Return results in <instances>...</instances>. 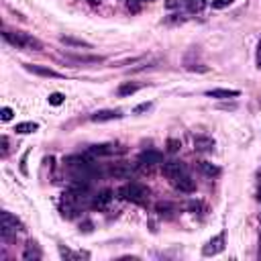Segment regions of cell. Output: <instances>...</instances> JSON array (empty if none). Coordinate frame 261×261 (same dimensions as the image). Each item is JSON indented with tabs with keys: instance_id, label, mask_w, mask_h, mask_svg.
<instances>
[{
	"instance_id": "6da1fadb",
	"label": "cell",
	"mask_w": 261,
	"mask_h": 261,
	"mask_svg": "<svg viewBox=\"0 0 261 261\" xmlns=\"http://www.w3.org/2000/svg\"><path fill=\"white\" fill-rule=\"evenodd\" d=\"M2 37H4V41H8L10 45H14L16 49H31V51L43 49V43L37 37H33V35L25 33V31H8V29H4Z\"/></svg>"
},
{
	"instance_id": "7a4b0ae2",
	"label": "cell",
	"mask_w": 261,
	"mask_h": 261,
	"mask_svg": "<svg viewBox=\"0 0 261 261\" xmlns=\"http://www.w3.org/2000/svg\"><path fill=\"white\" fill-rule=\"evenodd\" d=\"M118 198L135 202V204H147L149 202V188L139 182H129L118 190Z\"/></svg>"
},
{
	"instance_id": "3957f363",
	"label": "cell",
	"mask_w": 261,
	"mask_h": 261,
	"mask_svg": "<svg viewBox=\"0 0 261 261\" xmlns=\"http://www.w3.org/2000/svg\"><path fill=\"white\" fill-rule=\"evenodd\" d=\"M16 231H23L21 220L16 218L14 214H10L8 210H2V214H0V235H2L4 239H8Z\"/></svg>"
},
{
	"instance_id": "277c9868",
	"label": "cell",
	"mask_w": 261,
	"mask_h": 261,
	"mask_svg": "<svg viewBox=\"0 0 261 261\" xmlns=\"http://www.w3.org/2000/svg\"><path fill=\"white\" fill-rule=\"evenodd\" d=\"M169 184L178 190V192H182V194H192L194 190H196V182L188 176V171H184V173H178V176H173V178H169Z\"/></svg>"
},
{
	"instance_id": "5b68a950",
	"label": "cell",
	"mask_w": 261,
	"mask_h": 261,
	"mask_svg": "<svg viewBox=\"0 0 261 261\" xmlns=\"http://www.w3.org/2000/svg\"><path fill=\"white\" fill-rule=\"evenodd\" d=\"M222 251H224V233L214 235V237L202 247V255H204V257H214V255L222 253Z\"/></svg>"
},
{
	"instance_id": "8992f818",
	"label": "cell",
	"mask_w": 261,
	"mask_h": 261,
	"mask_svg": "<svg viewBox=\"0 0 261 261\" xmlns=\"http://www.w3.org/2000/svg\"><path fill=\"white\" fill-rule=\"evenodd\" d=\"M137 161H139V165H143V167L151 169L153 165L163 163V155H161L157 149H147V151H143L141 155H139Z\"/></svg>"
},
{
	"instance_id": "52a82bcc",
	"label": "cell",
	"mask_w": 261,
	"mask_h": 261,
	"mask_svg": "<svg viewBox=\"0 0 261 261\" xmlns=\"http://www.w3.org/2000/svg\"><path fill=\"white\" fill-rule=\"evenodd\" d=\"M25 69L31 74H37V76H43V78H63V74L55 72V69H51L47 65H39V63H25Z\"/></svg>"
},
{
	"instance_id": "ba28073f",
	"label": "cell",
	"mask_w": 261,
	"mask_h": 261,
	"mask_svg": "<svg viewBox=\"0 0 261 261\" xmlns=\"http://www.w3.org/2000/svg\"><path fill=\"white\" fill-rule=\"evenodd\" d=\"M108 173L112 178H118V180H127L131 178V173H133V165L127 163V161H116L108 167Z\"/></svg>"
},
{
	"instance_id": "9c48e42d",
	"label": "cell",
	"mask_w": 261,
	"mask_h": 261,
	"mask_svg": "<svg viewBox=\"0 0 261 261\" xmlns=\"http://www.w3.org/2000/svg\"><path fill=\"white\" fill-rule=\"evenodd\" d=\"M116 118H123V112L120 110H112V108H106V110H98L90 116V120L94 123H106V120H116Z\"/></svg>"
},
{
	"instance_id": "30bf717a",
	"label": "cell",
	"mask_w": 261,
	"mask_h": 261,
	"mask_svg": "<svg viewBox=\"0 0 261 261\" xmlns=\"http://www.w3.org/2000/svg\"><path fill=\"white\" fill-rule=\"evenodd\" d=\"M41 257H43V253H41L39 245L35 241H29L27 247H25V251H23V259L25 261H39Z\"/></svg>"
},
{
	"instance_id": "8fae6325",
	"label": "cell",
	"mask_w": 261,
	"mask_h": 261,
	"mask_svg": "<svg viewBox=\"0 0 261 261\" xmlns=\"http://www.w3.org/2000/svg\"><path fill=\"white\" fill-rule=\"evenodd\" d=\"M206 96L218 98V100H227V98H237V96H241V92H239V90H233V88H214V90H208Z\"/></svg>"
},
{
	"instance_id": "7c38bea8",
	"label": "cell",
	"mask_w": 261,
	"mask_h": 261,
	"mask_svg": "<svg viewBox=\"0 0 261 261\" xmlns=\"http://www.w3.org/2000/svg\"><path fill=\"white\" fill-rule=\"evenodd\" d=\"M186 171V165L182 161H165L163 163V176L169 180L173 176H178V173H184Z\"/></svg>"
},
{
	"instance_id": "4fadbf2b",
	"label": "cell",
	"mask_w": 261,
	"mask_h": 261,
	"mask_svg": "<svg viewBox=\"0 0 261 261\" xmlns=\"http://www.w3.org/2000/svg\"><path fill=\"white\" fill-rule=\"evenodd\" d=\"M110 200H112V190H102L100 194L94 196L92 206L98 208V210H104V208H106V206L110 204Z\"/></svg>"
},
{
	"instance_id": "5bb4252c",
	"label": "cell",
	"mask_w": 261,
	"mask_h": 261,
	"mask_svg": "<svg viewBox=\"0 0 261 261\" xmlns=\"http://www.w3.org/2000/svg\"><path fill=\"white\" fill-rule=\"evenodd\" d=\"M194 149L196 151H212L214 149V139L204 137V135L194 137Z\"/></svg>"
},
{
	"instance_id": "9a60e30c",
	"label": "cell",
	"mask_w": 261,
	"mask_h": 261,
	"mask_svg": "<svg viewBox=\"0 0 261 261\" xmlns=\"http://www.w3.org/2000/svg\"><path fill=\"white\" fill-rule=\"evenodd\" d=\"M143 88V86L141 84H137V82H125V84H120L118 86V96H133L135 92H139V90H141Z\"/></svg>"
},
{
	"instance_id": "2e32d148",
	"label": "cell",
	"mask_w": 261,
	"mask_h": 261,
	"mask_svg": "<svg viewBox=\"0 0 261 261\" xmlns=\"http://www.w3.org/2000/svg\"><path fill=\"white\" fill-rule=\"evenodd\" d=\"M59 41L65 45V47H86V49H90L92 43L88 41H84V39H76V37H69V35H61Z\"/></svg>"
},
{
	"instance_id": "e0dca14e",
	"label": "cell",
	"mask_w": 261,
	"mask_h": 261,
	"mask_svg": "<svg viewBox=\"0 0 261 261\" xmlns=\"http://www.w3.org/2000/svg\"><path fill=\"white\" fill-rule=\"evenodd\" d=\"M69 61H74V63H102L104 61V57H100V55H65Z\"/></svg>"
},
{
	"instance_id": "ac0fdd59",
	"label": "cell",
	"mask_w": 261,
	"mask_h": 261,
	"mask_svg": "<svg viewBox=\"0 0 261 261\" xmlns=\"http://www.w3.org/2000/svg\"><path fill=\"white\" fill-rule=\"evenodd\" d=\"M176 210H178L176 204H171V202H157L155 204V212H157L159 216H171Z\"/></svg>"
},
{
	"instance_id": "d6986e66",
	"label": "cell",
	"mask_w": 261,
	"mask_h": 261,
	"mask_svg": "<svg viewBox=\"0 0 261 261\" xmlns=\"http://www.w3.org/2000/svg\"><path fill=\"white\" fill-rule=\"evenodd\" d=\"M198 167H200L202 173H206V176H210V178L220 176V167L214 165V163H210V161H198Z\"/></svg>"
},
{
	"instance_id": "ffe728a7",
	"label": "cell",
	"mask_w": 261,
	"mask_h": 261,
	"mask_svg": "<svg viewBox=\"0 0 261 261\" xmlns=\"http://www.w3.org/2000/svg\"><path fill=\"white\" fill-rule=\"evenodd\" d=\"M116 149H114V145H92L90 149H88V155H96V157H98V155H112Z\"/></svg>"
},
{
	"instance_id": "44dd1931",
	"label": "cell",
	"mask_w": 261,
	"mask_h": 261,
	"mask_svg": "<svg viewBox=\"0 0 261 261\" xmlns=\"http://www.w3.org/2000/svg\"><path fill=\"white\" fill-rule=\"evenodd\" d=\"M39 129V125L37 123H31V120H27V123H19L14 127V131L19 133V135H29V133H35Z\"/></svg>"
},
{
	"instance_id": "7402d4cb",
	"label": "cell",
	"mask_w": 261,
	"mask_h": 261,
	"mask_svg": "<svg viewBox=\"0 0 261 261\" xmlns=\"http://www.w3.org/2000/svg\"><path fill=\"white\" fill-rule=\"evenodd\" d=\"M188 12H202L206 8V0H186Z\"/></svg>"
},
{
	"instance_id": "603a6c76",
	"label": "cell",
	"mask_w": 261,
	"mask_h": 261,
	"mask_svg": "<svg viewBox=\"0 0 261 261\" xmlns=\"http://www.w3.org/2000/svg\"><path fill=\"white\" fill-rule=\"evenodd\" d=\"M188 210L194 214H204L206 212V204L202 200H190L188 202Z\"/></svg>"
},
{
	"instance_id": "cb8c5ba5",
	"label": "cell",
	"mask_w": 261,
	"mask_h": 261,
	"mask_svg": "<svg viewBox=\"0 0 261 261\" xmlns=\"http://www.w3.org/2000/svg\"><path fill=\"white\" fill-rule=\"evenodd\" d=\"M59 255L63 259H80V257H90L88 253H76V251H69L67 247H59Z\"/></svg>"
},
{
	"instance_id": "d4e9b609",
	"label": "cell",
	"mask_w": 261,
	"mask_h": 261,
	"mask_svg": "<svg viewBox=\"0 0 261 261\" xmlns=\"http://www.w3.org/2000/svg\"><path fill=\"white\" fill-rule=\"evenodd\" d=\"M49 104L51 106H59V104H63V100H65V96L63 94H59V92H53V94H49Z\"/></svg>"
},
{
	"instance_id": "484cf974",
	"label": "cell",
	"mask_w": 261,
	"mask_h": 261,
	"mask_svg": "<svg viewBox=\"0 0 261 261\" xmlns=\"http://www.w3.org/2000/svg\"><path fill=\"white\" fill-rule=\"evenodd\" d=\"M147 2H153V0H129V10H133V12H137L139 8H141L143 4H147Z\"/></svg>"
},
{
	"instance_id": "4316f807",
	"label": "cell",
	"mask_w": 261,
	"mask_h": 261,
	"mask_svg": "<svg viewBox=\"0 0 261 261\" xmlns=\"http://www.w3.org/2000/svg\"><path fill=\"white\" fill-rule=\"evenodd\" d=\"M182 147V143L178 141V139H167V151L169 153H178Z\"/></svg>"
},
{
	"instance_id": "83f0119b",
	"label": "cell",
	"mask_w": 261,
	"mask_h": 261,
	"mask_svg": "<svg viewBox=\"0 0 261 261\" xmlns=\"http://www.w3.org/2000/svg\"><path fill=\"white\" fill-rule=\"evenodd\" d=\"M235 2V0H212V8L214 10H220V8H227Z\"/></svg>"
},
{
	"instance_id": "f1b7e54d",
	"label": "cell",
	"mask_w": 261,
	"mask_h": 261,
	"mask_svg": "<svg viewBox=\"0 0 261 261\" xmlns=\"http://www.w3.org/2000/svg\"><path fill=\"white\" fill-rule=\"evenodd\" d=\"M12 114H14V112H12V108H10V106H4L2 110H0V118H2L4 123H8V120L12 118Z\"/></svg>"
},
{
	"instance_id": "f546056e",
	"label": "cell",
	"mask_w": 261,
	"mask_h": 261,
	"mask_svg": "<svg viewBox=\"0 0 261 261\" xmlns=\"http://www.w3.org/2000/svg\"><path fill=\"white\" fill-rule=\"evenodd\" d=\"M151 108V102H141V104H139V106H135V114H141V112H147Z\"/></svg>"
},
{
	"instance_id": "4dcf8cb0",
	"label": "cell",
	"mask_w": 261,
	"mask_h": 261,
	"mask_svg": "<svg viewBox=\"0 0 261 261\" xmlns=\"http://www.w3.org/2000/svg\"><path fill=\"white\" fill-rule=\"evenodd\" d=\"M0 143H2V157H6L8 155V137L2 135V139H0Z\"/></svg>"
},
{
	"instance_id": "1f68e13d",
	"label": "cell",
	"mask_w": 261,
	"mask_h": 261,
	"mask_svg": "<svg viewBox=\"0 0 261 261\" xmlns=\"http://www.w3.org/2000/svg\"><path fill=\"white\" fill-rule=\"evenodd\" d=\"M27 157H29V151L23 155V159H21V171H23V176H27V173H29L27 171Z\"/></svg>"
},
{
	"instance_id": "d6a6232c",
	"label": "cell",
	"mask_w": 261,
	"mask_h": 261,
	"mask_svg": "<svg viewBox=\"0 0 261 261\" xmlns=\"http://www.w3.org/2000/svg\"><path fill=\"white\" fill-rule=\"evenodd\" d=\"M80 231H84V233H92V222H90V220H86L84 224H80Z\"/></svg>"
},
{
	"instance_id": "836d02e7",
	"label": "cell",
	"mask_w": 261,
	"mask_h": 261,
	"mask_svg": "<svg viewBox=\"0 0 261 261\" xmlns=\"http://www.w3.org/2000/svg\"><path fill=\"white\" fill-rule=\"evenodd\" d=\"M255 61H257V67L261 69V41L257 45V53H255Z\"/></svg>"
},
{
	"instance_id": "e575fe53",
	"label": "cell",
	"mask_w": 261,
	"mask_h": 261,
	"mask_svg": "<svg viewBox=\"0 0 261 261\" xmlns=\"http://www.w3.org/2000/svg\"><path fill=\"white\" fill-rule=\"evenodd\" d=\"M165 6L167 8H176V6H180V0H165Z\"/></svg>"
},
{
	"instance_id": "d590c367",
	"label": "cell",
	"mask_w": 261,
	"mask_h": 261,
	"mask_svg": "<svg viewBox=\"0 0 261 261\" xmlns=\"http://www.w3.org/2000/svg\"><path fill=\"white\" fill-rule=\"evenodd\" d=\"M259 255H261V251H259Z\"/></svg>"
}]
</instances>
